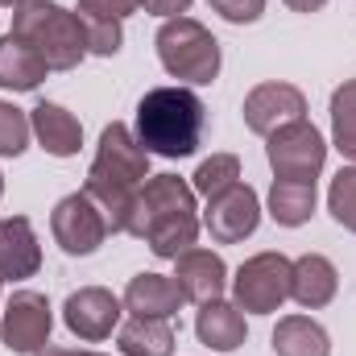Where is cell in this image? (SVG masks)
Wrapping results in <instances>:
<instances>
[{
    "instance_id": "cell-3",
    "label": "cell",
    "mask_w": 356,
    "mask_h": 356,
    "mask_svg": "<svg viewBox=\"0 0 356 356\" xmlns=\"http://www.w3.org/2000/svg\"><path fill=\"white\" fill-rule=\"evenodd\" d=\"M124 232L145 236L158 257H178L195 245L199 220H195V199L175 175H158L145 182V191L133 199Z\"/></svg>"
},
{
    "instance_id": "cell-34",
    "label": "cell",
    "mask_w": 356,
    "mask_h": 356,
    "mask_svg": "<svg viewBox=\"0 0 356 356\" xmlns=\"http://www.w3.org/2000/svg\"><path fill=\"white\" fill-rule=\"evenodd\" d=\"M0 191H4V182H0Z\"/></svg>"
},
{
    "instance_id": "cell-9",
    "label": "cell",
    "mask_w": 356,
    "mask_h": 356,
    "mask_svg": "<svg viewBox=\"0 0 356 356\" xmlns=\"http://www.w3.org/2000/svg\"><path fill=\"white\" fill-rule=\"evenodd\" d=\"M0 336L13 353H42L50 340V302L33 290H17L4 307Z\"/></svg>"
},
{
    "instance_id": "cell-14",
    "label": "cell",
    "mask_w": 356,
    "mask_h": 356,
    "mask_svg": "<svg viewBox=\"0 0 356 356\" xmlns=\"http://www.w3.org/2000/svg\"><path fill=\"white\" fill-rule=\"evenodd\" d=\"M182 290H178L175 277H162V273H137L124 290V307L133 315H149V319H170L178 307H182Z\"/></svg>"
},
{
    "instance_id": "cell-31",
    "label": "cell",
    "mask_w": 356,
    "mask_h": 356,
    "mask_svg": "<svg viewBox=\"0 0 356 356\" xmlns=\"http://www.w3.org/2000/svg\"><path fill=\"white\" fill-rule=\"evenodd\" d=\"M286 4H290L294 13H315V8H323L327 0H286Z\"/></svg>"
},
{
    "instance_id": "cell-25",
    "label": "cell",
    "mask_w": 356,
    "mask_h": 356,
    "mask_svg": "<svg viewBox=\"0 0 356 356\" xmlns=\"http://www.w3.org/2000/svg\"><path fill=\"white\" fill-rule=\"evenodd\" d=\"M327 203H332V216H336L344 228L356 232V170H340V175H336Z\"/></svg>"
},
{
    "instance_id": "cell-18",
    "label": "cell",
    "mask_w": 356,
    "mask_h": 356,
    "mask_svg": "<svg viewBox=\"0 0 356 356\" xmlns=\"http://www.w3.org/2000/svg\"><path fill=\"white\" fill-rule=\"evenodd\" d=\"M290 294H294L302 307H323V302H332V294H336V269H332V261L319 257V253L298 257L294 269H290Z\"/></svg>"
},
{
    "instance_id": "cell-12",
    "label": "cell",
    "mask_w": 356,
    "mask_h": 356,
    "mask_svg": "<svg viewBox=\"0 0 356 356\" xmlns=\"http://www.w3.org/2000/svg\"><path fill=\"white\" fill-rule=\"evenodd\" d=\"M63 311H67V327L79 340H104V336H112V327L120 319V302L108 290H95V286L71 294Z\"/></svg>"
},
{
    "instance_id": "cell-16",
    "label": "cell",
    "mask_w": 356,
    "mask_h": 356,
    "mask_svg": "<svg viewBox=\"0 0 356 356\" xmlns=\"http://www.w3.org/2000/svg\"><path fill=\"white\" fill-rule=\"evenodd\" d=\"M38 241L25 216L0 220V277H29L38 269Z\"/></svg>"
},
{
    "instance_id": "cell-5",
    "label": "cell",
    "mask_w": 356,
    "mask_h": 356,
    "mask_svg": "<svg viewBox=\"0 0 356 356\" xmlns=\"http://www.w3.org/2000/svg\"><path fill=\"white\" fill-rule=\"evenodd\" d=\"M158 54H162V67L178 79L211 83L220 75V42L191 17H175V21L162 25Z\"/></svg>"
},
{
    "instance_id": "cell-1",
    "label": "cell",
    "mask_w": 356,
    "mask_h": 356,
    "mask_svg": "<svg viewBox=\"0 0 356 356\" xmlns=\"http://www.w3.org/2000/svg\"><path fill=\"white\" fill-rule=\"evenodd\" d=\"M149 178V154L141 149V141L124 129V124H108L104 137H99V154L91 162L88 175V191L99 211L108 216V228L112 232H124L129 224V211H133V186Z\"/></svg>"
},
{
    "instance_id": "cell-7",
    "label": "cell",
    "mask_w": 356,
    "mask_h": 356,
    "mask_svg": "<svg viewBox=\"0 0 356 356\" xmlns=\"http://www.w3.org/2000/svg\"><path fill=\"white\" fill-rule=\"evenodd\" d=\"M290 261L277 253H261L236 273V302L253 315H269L282 307V298L290 294Z\"/></svg>"
},
{
    "instance_id": "cell-11",
    "label": "cell",
    "mask_w": 356,
    "mask_h": 356,
    "mask_svg": "<svg viewBox=\"0 0 356 356\" xmlns=\"http://www.w3.org/2000/svg\"><path fill=\"white\" fill-rule=\"evenodd\" d=\"M302 112H307V99H302V91L290 88V83H261V88L245 99L249 129L253 133H266V137L273 129H282V124L302 120Z\"/></svg>"
},
{
    "instance_id": "cell-27",
    "label": "cell",
    "mask_w": 356,
    "mask_h": 356,
    "mask_svg": "<svg viewBox=\"0 0 356 356\" xmlns=\"http://www.w3.org/2000/svg\"><path fill=\"white\" fill-rule=\"evenodd\" d=\"M79 17H83V13H79ZM83 29H88V50L91 54H116V50H120V21L83 17Z\"/></svg>"
},
{
    "instance_id": "cell-30",
    "label": "cell",
    "mask_w": 356,
    "mask_h": 356,
    "mask_svg": "<svg viewBox=\"0 0 356 356\" xmlns=\"http://www.w3.org/2000/svg\"><path fill=\"white\" fill-rule=\"evenodd\" d=\"M141 8H149V13H158V17H182L186 8H191V0H141Z\"/></svg>"
},
{
    "instance_id": "cell-26",
    "label": "cell",
    "mask_w": 356,
    "mask_h": 356,
    "mask_svg": "<svg viewBox=\"0 0 356 356\" xmlns=\"http://www.w3.org/2000/svg\"><path fill=\"white\" fill-rule=\"evenodd\" d=\"M25 141H29V120L17 108L0 104V154H13L17 158L25 149Z\"/></svg>"
},
{
    "instance_id": "cell-8",
    "label": "cell",
    "mask_w": 356,
    "mask_h": 356,
    "mask_svg": "<svg viewBox=\"0 0 356 356\" xmlns=\"http://www.w3.org/2000/svg\"><path fill=\"white\" fill-rule=\"evenodd\" d=\"M108 232H112V228H108V216L99 211V203H95L91 195H71V199H63V203L54 207V236H58V245H63L71 257L95 253Z\"/></svg>"
},
{
    "instance_id": "cell-33",
    "label": "cell",
    "mask_w": 356,
    "mask_h": 356,
    "mask_svg": "<svg viewBox=\"0 0 356 356\" xmlns=\"http://www.w3.org/2000/svg\"><path fill=\"white\" fill-rule=\"evenodd\" d=\"M0 4H29V0H0Z\"/></svg>"
},
{
    "instance_id": "cell-10",
    "label": "cell",
    "mask_w": 356,
    "mask_h": 356,
    "mask_svg": "<svg viewBox=\"0 0 356 356\" xmlns=\"http://www.w3.org/2000/svg\"><path fill=\"white\" fill-rule=\"evenodd\" d=\"M257 220H261V203H257V191L245 186V182H236V186H228L224 195H216V199H211V211H207V228H211V236L224 241V245L245 241V236L257 228Z\"/></svg>"
},
{
    "instance_id": "cell-28",
    "label": "cell",
    "mask_w": 356,
    "mask_h": 356,
    "mask_svg": "<svg viewBox=\"0 0 356 356\" xmlns=\"http://www.w3.org/2000/svg\"><path fill=\"white\" fill-rule=\"evenodd\" d=\"M133 8H141V0H79L83 17H108V21H120Z\"/></svg>"
},
{
    "instance_id": "cell-4",
    "label": "cell",
    "mask_w": 356,
    "mask_h": 356,
    "mask_svg": "<svg viewBox=\"0 0 356 356\" xmlns=\"http://www.w3.org/2000/svg\"><path fill=\"white\" fill-rule=\"evenodd\" d=\"M13 38H21L50 71H71L88 54V29L79 13H67L50 0H29L13 17Z\"/></svg>"
},
{
    "instance_id": "cell-22",
    "label": "cell",
    "mask_w": 356,
    "mask_h": 356,
    "mask_svg": "<svg viewBox=\"0 0 356 356\" xmlns=\"http://www.w3.org/2000/svg\"><path fill=\"white\" fill-rule=\"evenodd\" d=\"M273 353L277 356H327V332L315 319H307V315H290L273 332Z\"/></svg>"
},
{
    "instance_id": "cell-17",
    "label": "cell",
    "mask_w": 356,
    "mask_h": 356,
    "mask_svg": "<svg viewBox=\"0 0 356 356\" xmlns=\"http://www.w3.org/2000/svg\"><path fill=\"white\" fill-rule=\"evenodd\" d=\"M195 332H199V340H203L207 348H216V353H236V348L245 344V315H241L236 307L211 298V302H203V311H199V319H195Z\"/></svg>"
},
{
    "instance_id": "cell-2",
    "label": "cell",
    "mask_w": 356,
    "mask_h": 356,
    "mask_svg": "<svg viewBox=\"0 0 356 356\" xmlns=\"http://www.w3.org/2000/svg\"><path fill=\"white\" fill-rule=\"evenodd\" d=\"M207 108L191 88H154L137 99V141L158 158H191L203 141Z\"/></svg>"
},
{
    "instance_id": "cell-21",
    "label": "cell",
    "mask_w": 356,
    "mask_h": 356,
    "mask_svg": "<svg viewBox=\"0 0 356 356\" xmlns=\"http://www.w3.org/2000/svg\"><path fill=\"white\" fill-rule=\"evenodd\" d=\"M269 211H273L277 224L298 228V224L311 220V211H315V182H302V178H277L273 191H269Z\"/></svg>"
},
{
    "instance_id": "cell-13",
    "label": "cell",
    "mask_w": 356,
    "mask_h": 356,
    "mask_svg": "<svg viewBox=\"0 0 356 356\" xmlns=\"http://www.w3.org/2000/svg\"><path fill=\"white\" fill-rule=\"evenodd\" d=\"M224 261L211 253V249H186V253H178V290H182V298L186 302H211V298H220L224 294Z\"/></svg>"
},
{
    "instance_id": "cell-15",
    "label": "cell",
    "mask_w": 356,
    "mask_h": 356,
    "mask_svg": "<svg viewBox=\"0 0 356 356\" xmlns=\"http://www.w3.org/2000/svg\"><path fill=\"white\" fill-rule=\"evenodd\" d=\"M29 129L38 133V141H42L46 154H54V158H71V154H79L83 129H79V120H75L67 108H58V104H38Z\"/></svg>"
},
{
    "instance_id": "cell-23",
    "label": "cell",
    "mask_w": 356,
    "mask_h": 356,
    "mask_svg": "<svg viewBox=\"0 0 356 356\" xmlns=\"http://www.w3.org/2000/svg\"><path fill=\"white\" fill-rule=\"evenodd\" d=\"M332 133H336V149L356 162V79L332 95Z\"/></svg>"
},
{
    "instance_id": "cell-19",
    "label": "cell",
    "mask_w": 356,
    "mask_h": 356,
    "mask_svg": "<svg viewBox=\"0 0 356 356\" xmlns=\"http://www.w3.org/2000/svg\"><path fill=\"white\" fill-rule=\"evenodd\" d=\"M46 63L21 42V38H0V88H13V91H33L42 79H46Z\"/></svg>"
},
{
    "instance_id": "cell-6",
    "label": "cell",
    "mask_w": 356,
    "mask_h": 356,
    "mask_svg": "<svg viewBox=\"0 0 356 356\" xmlns=\"http://www.w3.org/2000/svg\"><path fill=\"white\" fill-rule=\"evenodd\" d=\"M269 162H273L277 178L315 182L319 166H323V137H319L307 120L282 124V129L269 133Z\"/></svg>"
},
{
    "instance_id": "cell-24",
    "label": "cell",
    "mask_w": 356,
    "mask_h": 356,
    "mask_svg": "<svg viewBox=\"0 0 356 356\" xmlns=\"http://www.w3.org/2000/svg\"><path fill=\"white\" fill-rule=\"evenodd\" d=\"M236 178H241V162L232 158V154H216L211 162H203L199 170H195V191L199 195H224L228 186H236Z\"/></svg>"
},
{
    "instance_id": "cell-20",
    "label": "cell",
    "mask_w": 356,
    "mask_h": 356,
    "mask_svg": "<svg viewBox=\"0 0 356 356\" xmlns=\"http://www.w3.org/2000/svg\"><path fill=\"white\" fill-rule=\"evenodd\" d=\"M120 353L124 356H170L175 353V323L170 319L133 315L120 327Z\"/></svg>"
},
{
    "instance_id": "cell-32",
    "label": "cell",
    "mask_w": 356,
    "mask_h": 356,
    "mask_svg": "<svg viewBox=\"0 0 356 356\" xmlns=\"http://www.w3.org/2000/svg\"><path fill=\"white\" fill-rule=\"evenodd\" d=\"M46 356H95V353H46Z\"/></svg>"
},
{
    "instance_id": "cell-29",
    "label": "cell",
    "mask_w": 356,
    "mask_h": 356,
    "mask_svg": "<svg viewBox=\"0 0 356 356\" xmlns=\"http://www.w3.org/2000/svg\"><path fill=\"white\" fill-rule=\"evenodd\" d=\"M211 4H216L228 21H236V25H241V21H257L261 8H266V0H211Z\"/></svg>"
}]
</instances>
